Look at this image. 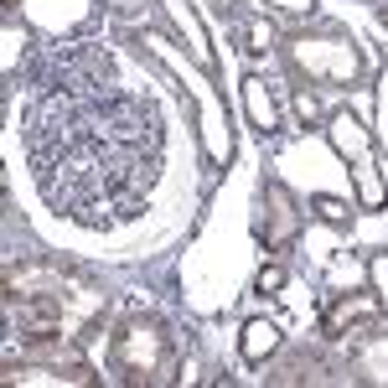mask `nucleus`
<instances>
[{"label":"nucleus","mask_w":388,"mask_h":388,"mask_svg":"<svg viewBox=\"0 0 388 388\" xmlns=\"http://www.w3.org/2000/svg\"><path fill=\"white\" fill-rule=\"evenodd\" d=\"M274 342V327H249V357H259Z\"/></svg>","instance_id":"f257e3e1"}]
</instances>
